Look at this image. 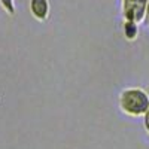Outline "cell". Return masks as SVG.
Returning a JSON list of instances; mask_svg holds the SVG:
<instances>
[{
    "instance_id": "7a4b0ae2",
    "label": "cell",
    "mask_w": 149,
    "mask_h": 149,
    "mask_svg": "<svg viewBox=\"0 0 149 149\" xmlns=\"http://www.w3.org/2000/svg\"><path fill=\"white\" fill-rule=\"evenodd\" d=\"M148 0H122V17L124 19L143 22Z\"/></svg>"
},
{
    "instance_id": "5b68a950",
    "label": "cell",
    "mask_w": 149,
    "mask_h": 149,
    "mask_svg": "<svg viewBox=\"0 0 149 149\" xmlns=\"http://www.w3.org/2000/svg\"><path fill=\"white\" fill-rule=\"evenodd\" d=\"M0 5H2V8L8 12L9 15H14V14H15V5H14V0H0Z\"/></svg>"
},
{
    "instance_id": "6da1fadb",
    "label": "cell",
    "mask_w": 149,
    "mask_h": 149,
    "mask_svg": "<svg viewBox=\"0 0 149 149\" xmlns=\"http://www.w3.org/2000/svg\"><path fill=\"white\" fill-rule=\"evenodd\" d=\"M119 107L125 115L139 118L149 107V94L139 86L125 88L119 94Z\"/></svg>"
},
{
    "instance_id": "3957f363",
    "label": "cell",
    "mask_w": 149,
    "mask_h": 149,
    "mask_svg": "<svg viewBox=\"0 0 149 149\" xmlns=\"http://www.w3.org/2000/svg\"><path fill=\"white\" fill-rule=\"evenodd\" d=\"M29 8L31 17L37 21H45L49 17V12H51L49 0H30Z\"/></svg>"
},
{
    "instance_id": "8992f818",
    "label": "cell",
    "mask_w": 149,
    "mask_h": 149,
    "mask_svg": "<svg viewBox=\"0 0 149 149\" xmlns=\"http://www.w3.org/2000/svg\"><path fill=\"white\" fill-rule=\"evenodd\" d=\"M143 127H145L146 133L149 134V107L146 109V112L143 113Z\"/></svg>"
},
{
    "instance_id": "277c9868",
    "label": "cell",
    "mask_w": 149,
    "mask_h": 149,
    "mask_svg": "<svg viewBox=\"0 0 149 149\" xmlns=\"http://www.w3.org/2000/svg\"><path fill=\"white\" fill-rule=\"evenodd\" d=\"M122 31H124V36H125L127 40H136L139 36V24L134 22V21L124 19Z\"/></svg>"
},
{
    "instance_id": "52a82bcc",
    "label": "cell",
    "mask_w": 149,
    "mask_h": 149,
    "mask_svg": "<svg viewBox=\"0 0 149 149\" xmlns=\"http://www.w3.org/2000/svg\"><path fill=\"white\" fill-rule=\"evenodd\" d=\"M145 24L149 27V0H148V3H146V10H145V18H143Z\"/></svg>"
}]
</instances>
